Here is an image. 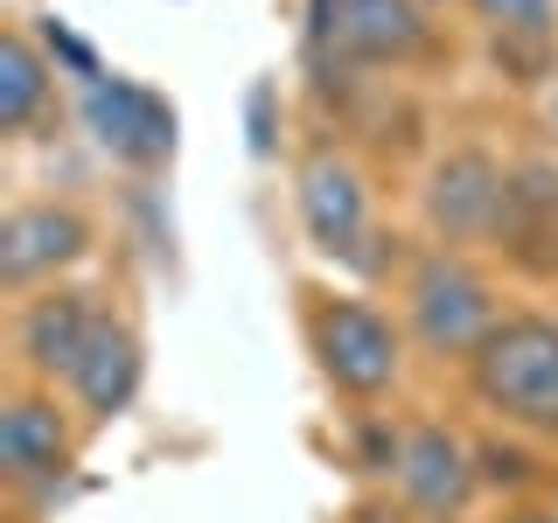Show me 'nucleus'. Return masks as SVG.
<instances>
[{
    "mask_svg": "<svg viewBox=\"0 0 558 523\" xmlns=\"http://www.w3.org/2000/svg\"><path fill=\"white\" fill-rule=\"evenodd\" d=\"M502 523H558V502H510Z\"/></svg>",
    "mask_w": 558,
    "mask_h": 523,
    "instance_id": "4be33fe9",
    "label": "nucleus"
},
{
    "mask_svg": "<svg viewBox=\"0 0 558 523\" xmlns=\"http://www.w3.org/2000/svg\"><path fill=\"white\" fill-rule=\"evenodd\" d=\"M356 523H405L398 510H384V502H371V510H356Z\"/></svg>",
    "mask_w": 558,
    "mask_h": 523,
    "instance_id": "5701e85b",
    "label": "nucleus"
},
{
    "mask_svg": "<svg viewBox=\"0 0 558 523\" xmlns=\"http://www.w3.org/2000/svg\"><path fill=\"white\" fill-rule=\"evenodd\" d=\"M314 49H342L349 63L377 70V63H412L433 49V22L418 0H349L336 14V28H328V42Z\"/></svg>",
    "mask_w": 558,
    "mask_h": 523,
    "instance_id": "9b49d317",
    "label": "nucleus"
},
{
    "mask_svg": "<svg viewBox=\"0 0 558 523\" xmlns=\"http://www.w3.org/2000/svg\"><path fill=\"white\" fill-rule=\"evenodd\" d=\"M468 391L502 426L558 440V321L551 314H502L496 336L468 356Z\"/></svg>",
    "mask_w": 558,
    "mask_h": 523,
    "instance_id": "f257e3e1",
    "label": "nucleus"
},
{
    "mask_svg": "<svg viewBox=\"0 0 558 523\" xmlns=\"http://www.w3.org/2000/svg\"><path fill=\"white\" fill-rule=\"evenodd\" d=\"M349 0H307V42H328V28H336V14Z\"/></svg>",
    "mask_w": 558,
    "mask_h": 523,
    "instance_id": "412c9836",
    "label": "nucleus"
},
{
    "mask_svg": "<svg viewBox=\"0 0 558 523\" xmlns=\"http://www.w3.org/2000/svg\"><path fill=\"white\" fill-rule=\"evenodd\" d=\"M502 196H510V168L488 147H475V139H461V147H447L440 161L426 168V182H418V217H426V231L440 244H496Z\"/></svg>",
    "mask_w": 558,
    "mask_h": 523,
    "instance_id": "20e7f679",
    "label": "nucleus"
},
{
    "mask_svg": "<svg viewBox=\"0 0 558 523\" xmlns=\"http://www.w3.org/2000/svg\"><path fill=\"white\" fill-rule=\"evenodd\" d=\"M418 8H440V0H418Z\"/></svg>",
    "mask_w": 558,
    "mask_h": 523,
    "instance_id": "393cba45",
    "label": "nucleus"
},
{
    "mask_svg": "<svg viewBox=\"0 0 558 523\" xmlns=\"http://www.w3.org/2000/svg\"><path fill=\"white\" fill-rule=\"evenodd\" d=\"M140 377H147V349H140V336L119 314H105L92 349L77 356V370H70V391H77V405L92 426H112L119 412L140 398Z\"/></svg>",
    "mask_w": 558,
    "mask_h": 523,
    "instance_id": "ddd939ff",
    "label": "nucleus"
},
{
    "mask_svg": "<svg viewBox=\"0 0 558 523\" xmlns=\"http://www.w3.org/2000/svg\"><path fill=\"white\" fill-rule=\"evenodd\" d=\"M551 112H558V105H551Z\"/></svg>",
    "mask_w": 558,
    "mask_h": 523,
    "instance_id": "a878e982",
    "label": "nucleus"
},
{
    "mask_svg": "<svg viewBox=\"0 0 558 523\" xmlns=\"http://www.w3.org/2000/svg\"><path fill=\"white\" fill-rule=\"evenodd\" d=\"M77 112H84L92 139L112 154L119 168H161L168 154H174V139H182L174 105L154 92V84H140V77H98V84H84Z\"/></svg>",
    "mask_w": 558,
    "mask_h": 523,
    "instance_id": "39448f33",
    "label": "nucleus"
},
{
    "mask_svg": "<svg viewBox=\"0 0 558 523\" xmlns=\"http://www.w3.org/2000/svg\"><path fill=\"white\" fill-rule=\"evenodd\" d=\"M0 475L28 496H49L70 475V426L49 398H8L0 412Z\"/></svg>",
    "mask_w": 558,
    "mask_h": 523,
    "instance_id": "f8f14e48",
    "label": "nucleus"
},
{
    "mask_svg": "<svg viewBox=\"0 0 558 523\" xmlns=\"http://www.w3.org/2000/svg\"><path fill=\"white\" fill-rule=\"evenodd\" d=\"M49 112V57L22 28L0 42V133H28Z\"/></svg>",
    "mask_w": 558,
    "mask_h": 523,
    "instance_id": "4468645a",
    "label": "nucleus"
},
{
    "mask_svg": "<svg viewBox=\"0 0 558 523\" xmlns=\"http://www.w3.org/2000/svg\"><path fill=\"white\" fill-rule=\"evenodd\" d=\"M545 453H531L523 440H502V433H482L475 440V482L482 488H496V496H510V502H523L531 488H545Z\"/></svg>",
    "mask_w": 558,
    "mask_h": 523,
    "instance_id": "2eb2a0df",
    "label": "nucleus"
},
{
    "mask_svg": "<svg viewBox=\"0 0 558 523\" xmlns=\"http://www.w3.org/2000/svg\"><path fill=\"white\" fill-rule=\"evenodd\" d=\"M35 42H43V57L57 63V70H70L77 84H98V77H112V70L98 63V49L84 42V35L70 28V22H57V14H43V22H35Z\"/></svg>",
    "mask_w": 558,
    "mask_h": 523,
    "instance_id": "f3484780",
    "label": "nucleus"
},
{
    "mask_svg": "<svg viewBox=\"0 0 558 523\" xmlns=\"http://www.w3.org/2000/svg\"><path fill=\"white\" fill-rule=\"evenodd\" d=\"M405 321H412V336H418L426 356L468 363L488 336H496L502 301L453 244H440V252H418L405 266Z\"/></svg>",
    "mask_w": 558,
    "mask_h": 523,
    "instance_id": "f03ea898",
    "label": "nucleus"
},
{
    "mask_svg": "<svg viewBox=\"0 0 558 523\" xmlns=\"http://www.w3.org/2000/svg\"><path fill=\"white\" fill-rule=\"evenodd\" d=\"M92 252V217L77 203H22L0 217V287L28 293Z\"/></svg>",
    "mask_w": 558,
    "mask_h": 523,
    "instance_id": "0eeeda50",
    "label": "nucleus"
},
{
    "mask_svg": "<svg viewBox=\"0 0 558 523\" xmlns=\"http://www.w3.org/2000/svg\"><path fill=\"white\" fill-rule=\"evenodd\" d=\"M398 502L418 516H461L475 496V447L440 418H412L405 426V453H398Z\"/></svg>",
    "mask_w": 558,
    "mask_h": 523,
    "instance_id": "6e6552de",
    "label": "nucleus"
},
{
    "mask_svg": "<svg viewBox=\"0 0 558 523\" xmlns=\"http://www.w3.org/2000/svg\"><path fill=\"white\" fill-rule=\"evenodd\" d=\"M244 147H252V161H272L279 154V84L272 77H258L244 92Z\"/></svg>",
    "mask_w": 558,
    "mask_h": 523,
    "instance_id": "6ab92c4d",
    "label": "nucleus"
},
{
    "mask_svg": "<svg viewBox=\"0 0 558 523\" xmlns=\"http://www.w3.org/2000/svg\"><path fill=\"white\" fill-rule=\"evenodd\" d=\"M468 14L502 42H551L558 35V0H468Z\"/></svg>",
    "mask_w": 558,
    "mask_h": 523,
    "instance_id": "dca6fc26",
    "label": "nucleus"
},
{
    "mask_svg": "<svg viewBox=\"0 0 558 523\" xmlns=\"http://www.w3.org/2000/svg\"><path fill=\"white\" fill-rule=\"evenodd\" d=\"M496 252L523 279H558V161L531 154L510 168V196H502Z\"/></svg>",
    "mask_w": 558,
    "mask_h": 523,
    "instance_id": "1a4fd4ad",
    "label": "nucleus"
},
{
    "mask_svg": "<svg viewBox=\"0 0 558 523\" xmlns=\"http://www.w3.org/2000/svg\"><path fill=\"white\" fill-rule=\"evenodd\" d=\"M551 502H558V496H551Z\"/></svg>",
    "mask_w": 558,
    "mask_h": 523,
    "instance_id": "bb28decb",
    "label": "nucleus"
},
{
    "mask_svg": "<svg viewBox=\"0 0 558 523\" xmlns=\"http://www.w3.org/2000/svg\"><path fill=\"white\" fill-rule=\"evenodd\" d=\"M293 203H301V231L322 258H336V266H356L363 244L377 238L371 223V188H363V168L342 161L336 147L307 154L301 161V188H293Z\"/></svg>",
    "mask_w": 558,
    "mask_h": 523,
    "instance_id": "423d86ee",
    "label": "nucleus"
},
{
    "mask_svg": "<svg viewBox=\"0 0 558 523\" xmlns=\"http://www.w3.org/2000/svg\"><path fill=\"white\" fill-rule=\"evenodd\" d=\"M98 321H105V307H98L92 287H49V293H35V301L22 307V321H14V349H22V363L35 377H63L70 384L77 356L98 336Z\"/></svg>",
    "mask_w": 558,
    "mask_h": 523,
    "instance_id": "9d476101",
    "label": "nucleus"
},
{
    "mask_svg": "<svg viewBox=\"0 0 558 523\" xmlns=\"http://www.w3.org/2000/svg\"><path fill=\"white\" fill-rule=\"evenodd\" d=\"M307 342H314L322 377L336 384L342 398H356V405L384 398L398 384V370H405V342H398L391 314L371 307L363 293H328V301H314Z\"/></svg>",
    "mask_w": 558,
    "mask_h": 523,
    "instance_id": "7ed1b4c3",
    "label": "nucleus"
},
{
    "mask_svg": "<svg viewBox=\"0 0 558 523\" xmlns=\"http://www.w3.org/2000/svg\"><path fill=\"white\" fill-rule=\"evenodd\" d=\"M349 453H356V467L363 475H398V453H405V433L391 426V418H377V412H363L356 418V433H349Z\"/></svg>",
    "mask_w": 558,
    "mask_h": 523,
    "instance_id": "a211bd4d",
    "label": "nucleus"
},
{
    "mask_svg": "<svg viewBox=\"0 0 558 523\" xmlns=\"http://www.w3.org/2000/svg\"><path fill=\"white\" fill-rule=\"evenodd\" d=\"M426 523H453V516H426Z\"/></svg>",
    "mask_w": 558,
    "mask_h": 523,
    "instance_id": "b1692460",
    "label": "nucleus"
},
{
    "mask_svg": "<svg viewBox=\"0 0 558 523\" xmlns=\"http://www.w3.org/2000/svg\"><path fill=\"white\" fill-rule=\"evenodd\" d=\"M488 57L510 84H545L551 77V42H502V35H488Z\"/></svg>",
    "mask_w": 558,
    "mask_h": 523,
    "instance_id": "aec40b11",
    "label": "nucleus"
}]
</instances>
